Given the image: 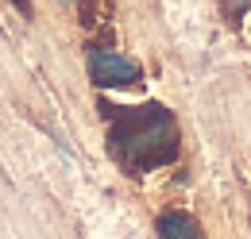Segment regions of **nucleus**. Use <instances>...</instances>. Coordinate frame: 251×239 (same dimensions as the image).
I'll list each match as a JSON object with an SVG mask.
<instances>
[{
  "instance_id": "20e7f679",
  "label": "nucleus",
  "mask_w": 251,
  "mask_h": 239,
  "mask_svg": "<svg viewBox=\"0 0 251 239\" xmlns=\"http://www.w3.org/2000/svg\"><path fill=\"white\" fill-rule=\"evenodd\" d=\"M12 4H16V8L24 12V16H31V0H12Z\"/></svg>"
},
{
  "instance_id": "f257e3e1",
  "label": "nucleus",
  "mask_w": 251,
  "mask_h": 239,
  "mask_svg": "<svg viewBox=\"0 0 251 239\" xmlns=\"http://www.w3.org/2000/svg\"><path fill=\"white\" fill-rule=\"evenodd\" d=\"M108 116V154L131 170V174H151L158 166H170L178 158V120L162 104H112L104 108Z\"/></svg>"
},
{
  "instance_id": "7ed1b4c3",
  "label": "nucleus",
  "mask_w": 251,
  "mask_h": 239,
  "mask_svg": "<svg viewBox=\"0 0 251 239\" xmlns=\"http://www.w3.org/2000/svg\"><path fill=\"white\" fill-rule=\"evenodd\" d=\"M158 239H205V232H201V224L189 216V212L182 209H170L158 216Z\"/></svg>"
},
{
  "instance_id": "f03ea898",
  "label": "nucleus",
  "mask_w": 251,
  "mask_h": 239,
  "mask_svg": "<svg viewBox=\"0 0 251 239\" xmlns=\"http://www.w3.org/2000/svg\"><path fill=\"white\" fill-rule=\"evenodd\" d=\"M89 81L97 89H131L143 81V70L108 47H93L89 50Z\"/></svg>"
}]
</instances>
